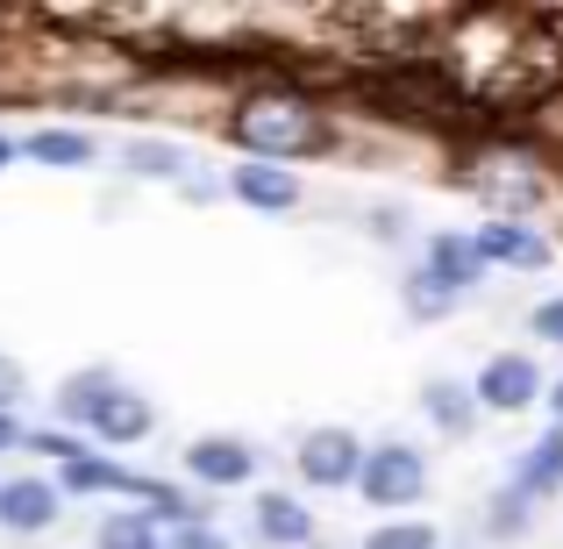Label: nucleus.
I'll return each mask as SVG.
<instances>
[{"instance_id":"f257e3e1","label":"nucleus","mask_w":563,"mask_h":549,"mask_svg":"<svg viewBox=\"0 0 563 549\" xmlns=\"http://www.w3.org/2000/svg\"><path fill=\"white\" fill-rule=\"evenodd\" d=\"M235 143L243 151H257V165H278V157H314L321 151V114L314 100L286 94V86H272V94H250L243 108H235Z\"/></svg>"},{"instance_id":"f03ea898","label":"nucleus","mask_w":563,"mask_h":549,"mask_svg":"<svg viewBox=\"0 0 563 549\" xmlns=\"http://www.w3.org/2000/svg\"><path fill=\"white\" fill-rule=\"evenodd\" d=\"M350 485H357L372 507H413V499L428 493V464L407 442H385V450H364V464H357Z\"/></svg>"},{"instance_id":"7ed1b4c3","label":"nucleus","mask_w":563,"mask_h":549,"mask_svg":"<svg viewBox=\"0 0 563 549\" xmlns=\"http://www.w3.org/2000/svg\"><path fill=\"white\" fill-rule=\"evenodd\" d=\"M542 399V371L536 358H521V350H499V358H485L478 385H471V407H493V414H521Z\"/></svg>"},{"instance_id":"20e7f679","label":"nucleus","mask_w":563,"mask_h":549,"mask_svg":"<svg viewBox=\"0 0 563 549\" xmlns=\"http://www.w3.org/2000/svg\"><path fill=\"white\" fill-rule=\"evenodd\" d=\"M364 464V442L350 436V428H314V436H300V479L307 485H350Z\"/></svg>"},{"instance_id":"39448f33","label":"nucleus","mask_w":563,"mask_h":549,"mask_svg":"<svg viewBox=\"0 0 563 549\" xmlns=\"http://www.w3.org/2000/svg\"><path fill=\"white\" fill-rule=\"evenodd\" d=\"M471 250H478V264H514V272H542L550 264V243L536 229H521V221H485L471 235Z\"/></svg>"},{"instance_id":"423d86ee","label":"nucleus","mask_w":563,"mask_h":549,"mask_svg":"<svg viewBox=\"0 0 563 549\" xmlns=\"http://www.w3.org/2000/svg\"><path fill=\"white\" fill-rule=\"evenodd\" d=\"M57 507H65V493H57L51 479H14V485H0V521H8L14 536H43V528L57 521Z\"/></svg>"},{"instance_id":"0eeeda50","label":"nucleus","mask_w":563,"mask_h":549,"mask_svg":"<svg viewBox=\"0 0 563 549\" xmlns=\"http://www.w3.org/2000/svg\"><path fill=\"white\" fill-rule=\"evenodd\" d=\"M229 193L243 207H257V215H292V207H300V179H292L286 165H257V157H250V165H235Z\"/></svg>"},{"instance_id":"6e6552de","label":"nucleus","mask_w":563,"mask_h":549,"mask_svg":"<svg viewBox=\"0 0 563 549\" xmlns=\"http://www.w3.org/2000/svg\"><path fill=\"white\" fill-rule=\"evenodd\" d=\"M186 471L200 485H243L250 471H257V450L235 442V436H207V442H192V450H186Z\"/></svg>"},{"instance_id":"1a4fd4ad","label":"nucleus","mask_w":563,"mask_h":549,"mask_svg":"<svg viewBox=\"0 0 563 549\" xmlns=\"http://www.w3.org/2000/svg\"><path fill=\"white\" fill-rule=\"evenodd\" d=\"M86 428H93L100 442H143V436H151V399H136V393L114 385V393L86 414Z\"/></svg>"},{"instance_id":"9d476101","label":"nucleus","mask_w":563,"mask_h":549,"mask_svg":"<svg viewBox=\"0 0 563 549\" xmlns=\"http://www.w3.org/2000/svg\"><path fill=\"white\" fill-rule=\"evenodd\" d=\"M435 286H450V293H464V286H478V250H471V235H428V264H421Z\"/></svg>"},{"instance_id":"9b49d317","label":"nucleus","mask_w":563,"mask_h":549,"mask_svg":"<svg viewBox=\"0 0 563 549\" xmlns=\"http://www.w3.org/2000/svg\"><path fill=\"white\" fill-rule=\"evenodd\" d=\"M556 485H563V428H550V436L514 464V493L521 499H542V493H556Z\"/></svg>"},{"instance_id":"f8f14e48","label":"nucleus","mask_w":563,"mask_h":549,"mask_svg":"<svg viewBox=\"0 0 563 549\" xmlns=\"http://www.w3.org/2000/svg\"><path fill=\"white\" fill-rule=\"evenodd\" d=\"M257 536H264V542L300 549L307 536H314V514H307L292 493H264V499H257Z\"/></svg>"},{"instance_id":"ddd939ff","label":"nucleus","mask_w":563,"mask_h":549,"mask_svg":"<svg viewBox=\"0 0 563 549\" xmlns=\"http://www.w3.org/2000/svg\"><path fill=\"white\" fill-rule=\"evenodd\" d=\"M151 479H136V471H122V464H108V457H71L65 464V493H143Z\"/></svg>"},{"instance_id":"4468645a","label":"nucleus","mask_w":563,"mask_h":549,"mask_svg":"<svg viewBox=\"0 0 563 549\" xmlns=\"http://www.w3.org/2000/svg\"><path fill=\"white\" fill-rule=\"evenodd\" d=\"M22 157H36L51 172H79V165H93V136H79V129H36L22 143Z\"/></svg>"},{"instance_id":"2eb2a0df","label":"nucleus","mask_w":563,"mask_h":549,"mask_svg":"<svg viewBox=\"0 0 563 549\" xmlns=\"http://www.w3.org/2000/svg\"><path fill=\"white\" fill-rule=\"evenodd\" d=\"M421 407H428V421L442 428V436H471V421H478V407H471V393L464 385H450V378H435L421 393Z\"/></svg>"},{"instance_id":"dca6fc26","label":"nucleus","mask_w":563,"mask_h":549,"mask_svg":"<svg viewBox=\"0 0 563 549\" xmlns=\"http://www.w3.org/2000/svg\"><path fill=\"white\" fill-rule=\"evenodd\" d=\"M100 549H165V542H157L151 514H108L100 521Z\"/></svg>"},{"instance_id":"f3484780","label":"nucleus","mask_w":563,"mask_h":549,"mask_svg":"<svg viewBox=\"0 0 563 549\" xmlns=\"http://www.w3.org/2000/svg\"><path fill=\"white\" fill-rule=\"evenodd\" d=\"M108 393H114V378H108V371H79V378H71L65 393H57V414H65V421H86V414H93Z\"/></svg>"},{"instance_id":"a211bd4d","label":"nucleus","mask_w":563,"mask_h":549,"mask_svg":"<svg viewBox=\"0 0 563 549\" xmlns=\"http://www.w3.org/2000/svg\"><path fill=\"white\" fill-rule=\"evenodd\" d=\"M364 549H442V536L428 521H385V528H372Z\"/></svg>"},{"instance_id":"6ab92c4d","label":"nucleus","mask_w":563,"mask_h":549,"mask_svg":"<svg viewBox=\"0 0 563 549\" xmlns=\"http://www.w3.org/2000/svg\"><path fill=\"white\" fill-rule=\"evenodd\" d=\"M407 307H413L421 321H442V315L456 307V293H450V286H435L428 272H413V278H407Z\"/></svg>"},{"instance_id":"aec40b11","label":"nucleus","mask_w":563,"mask_h":549,"mask_svg":"<svg viewBox=\"0 0 563 549\" xmlns=\"http://www.w3.org/2000/svg\"><path fill=\"white\" fill-rule=\"evenodd\" d=\"M129 165H136V172H157V179H179L186 157L179 151H157V143H136V151H129Z\"/></svg>"},{"instance_id":"412c9836","label":"nucleus","mask_w":563,"mask_h":549,"mask_svg":"<svg viewBox=\"0 0 563 549\" xmlns=\"http://www.w3.org/2000/svg\"><path fill=\"white\" fill-rule=\"evenodd\" d=\"M521 521H528V499H521V493L493 499V528H499V536H514V528H521Z\"/></svg>"},{"instance_id":"4be33fe9","label":"nucleus","mask_w":563,"mask_h":549,"mask_svg":"<svg viewBox=\"0 0 563 549\" xmlns=\"http://www.w3.org/2000/svg\"><path fill=\"white\" fill-rule=\"evenodd\" d=\"M165 549H229V536H214V528H200V521H186L179 536H172Z\"/></svg>"},{"instance_id":"5701e85b","label":"nucleus","mask_w":563,"mask_h":549,"mask_svg":"<svg viewBox=\"0 0 563 549\" xmlns=\"http://www.w3.org/2000/svg\"><path fill=\"white\" fill-rule=\"evenodd\" d=\"M536 336H542V343H563V300H542L536 307Z\"/></svg>"},{"instance_id":"b1692460","label":"nucleus","mask_w":563,"mask_h":549,"mask_svg":"<svg viewBox=\"0 0 563 549\" xmlns=\"http://www.w3.org/2000/svg\"><path fill=\"white\" fill-rule=\"evenodd\" d=\"M14 393H22V371L0 358V414H8V399H14Z\"/></svg>"},{"instance_id":"393cba45","label":"nucleus","mask_w":563,"mask_h":549,"mask_svg":"<svg viewBox=\"0 0 563 549\" xmlns=\"http://www.w3.org/2000/svg\"><path fill=\"white\" fill-rule=\"evenodd\" d=\"M22 442V428H14V414H0V450H14Z\"/></svg>"},{"instance_id":"a878e982","label":"nucleus","mask_w":563,"mask_h":549,"mask_svg":"<svg viewBox=\"0 0 563 549\" xmlns=\"http://www.w3.org/2000/svg\"><path fill=\"white\" fill-rule=\"evenodd\" d=\"M550 407H556V428H563V378L550 385Z\"/></svg>"},{"instance_id":"bb28decb","label":"nucleus","mask_w":563,"mask_h":549,"mask_svg":"<svg viewBox=\"0 0 563 549\" xmlns=\"http://www.w3.org/2000/svg\"><path fill=\"white\" fill-rule=\"evenodd\" d=\"M8 157H14V143H8V136H0V172H8Z\"/></svg>"}]
</instances>
